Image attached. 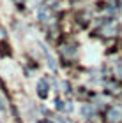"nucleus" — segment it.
Here are the masks:
<instances>
[{"label": "nucleus", "mask_w": 122, "mask_h": 123, "mask_svg": "<svg viewBox=\"0 0 122 123\" xmlns=\"http://www.w3.org/2000/svg\"><path fill=\"white\" fill-rule=\"evenodd\" d=\"M108 120L112 123H117L122 120V109L120 107H110L108 109Z\"/></svg>", "instance_id": "obj_1"}, {"label": "nucleus", "mask_w": 122, "mask_h": 123, "mask_svg": "<svg viewBox=\"0 0 122 123\" xmlns=\"http://www.w3.org/2000/svg\"><path fill=\"white\" fill-rule=\"evenodd\" d=\"M37 93H39V97L41 98H46V95H48V85H46V81H39V85H37Z\"/></svg>", "instance_id": "obj_2"}, {"label": "nucleus", "mask_w": 122, "mask_h": 123, "mask_svg": "<svg viewBox=\"0 0 122 123\" xmlns=\"http://www.w3.org/2000/svg\"><path fill=\"white\" fill-rule=\"evenodd\" d=\"M81 114L85 116V118H92V116L96 114V109H94L92 105H83L81 107Z\"/></svg>", "instance_id": "obj_3"}, {"label": "nucleus", "mask_w": 122, "mask_h": 123, "mask_svg": "<svg viewBox=\"0 0 122 123\" xmlns=\"http://www.w3.org/2000/svg\"><path fill=\"white\" fill-rule=\"evenodd\" d=\"M41 48H43V51H44V55H46V60H48V65H50V69H51V70H55V69H57V63H55V60H53V56H51V55L48 53V49L44 48V46H41Z\"/></svg>", "instance_id": "obj_4"}, {"label": "nucleus", "mask_w": 122, "mask_h": 123, "mask_svg": "<svg viewBox=\"0 0 122 123\" xmlns=\"http://www.w3.org/2000/svg\"><path fill=\"white\" fill-rule=\"evenodd\" d=\"M57 109H58V111H64V109L67 111V109H71V107H69V105H65L64 102H60V100H58V102H57Z\"/></svg>", "instance_id": "obj_5"}, {"label": "nucleus", "mask_w": 122, "mask_h": 123, "mask_svg": "<svg viewBox=\"0 0 122 123\" xmlns=\"http://www.w3.org/2000/svg\"><path fill=\"white\" fill-rule=\"evenodd\" d=\"M55 120H58V121H60V123H69V121H67V120H64V118H55Z\"/></svg>", "instance_id": "obj_6"}, {"label": "nucleus", "mask_w": 122, "mask_h": 123, "mask_svg": "<svg viewBox=\"0 0 122 123\" xmlns=\"http://www.w3.org/2000/svg\"><path fill=\"white\" fill-rule=\"evenodd\" d=\"M4 109V102H2V98H0V111Z\"/></svg>", "instance_id": "obj_7"}, {"label": "nucleus", "mask_w": 122, "mask_h": 123, "mask_svg": "<svg viewBox=\"0 0 122 123\" xmlns=\"http://www.w3.org/2000/svg\"><path fill=\"white\" fill-rule=\"evenodd\" d=\"M41 123H53V121H50V120H46V121H41Z\"/></svg>", "instance_id": "obj_8"}]
</instances>
